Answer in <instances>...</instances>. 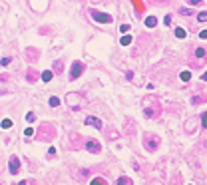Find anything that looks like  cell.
Returning a JSON list of instances; mask_svg holds the SVG:
<instances>
[{
  "label": "cell",
  "mask_w": 207,
  "mask_h": 185,
  "mask_svg": "<svg viewBox=\"0 0 207 185\" xmlns=\"http://www.w3.org/2000/svg\"><path fill=\"white\" fill-rule=\"evenodd\" d=\"M52 72H54V74H62V72H64V62H62V60H56L54 66H52Z\"/></svg>",
  "instance_id": "obj_12"
},
{
  "label": "cell",
  "mask_w": 207,
  "mask_h": 185,
  "mask_svg": "<svg viewBox=\"0 0 207 185\" xmlns=\"http://www.w3.org/2000/svg\"><path fill=\"white\" fill-rule=\"evenodd\" d=\"M34 120H36V114H34V112H30V114L26 116V122H34Z\"/></svg>",
  "instance_id": "obj_25"
},
{
  "label": "cell",
  "mask_w": 207,
  "mask_h": 185,
  "mask_svg": "<svg viewBox=\"0 0 207 185\" xmlns=\"http://www.w3.org/2000/svg\"><path fill=\"white\" fill-rule=\"evenodd\" d=\"M197 20H199V22H207V10H205V12H199V14H197Z\"/></svg>",
  "instance_id": "obj_21"
},
{
  "label": "cell",
  "mask_w": 207,
  "mask_h": 185,
  "mask_svg": "<svg viewBox=\"0 0 207 185\" xmlns=\"http://www.w3.org/2000/svg\"><path fill=\"white\" fill-rule=\"evenodd\" d=\"M199 38H201V40H207V30H201V32H199Z\"/></svg>",
  "instance_id": "obj_33"
},
{
  "label": "cell",
  "mask_w": 207,
  "mask_h": 185,
  "mask_svg": "<svg viewBox=\"0 0 207 185\" xmlns=\"http://www.w3.org/2000/svg\"><path fill=\"white\" fill-rule=\"evenodd\" d=\"M155 4H165V0H153Z\"/></svg>",
  "instance_id": "obj_35"
},
{
  "label": "cell",
  "mask_w": 207,
  "mask_h": 185,
  "mask_svg": "<svg viewBox=\"0 0 207 185\" xmlns=\"http://www.w3.org/2000/svg\"><path fill=\"white\" fill-rule=\"evenodd\" d=\"M141 104H143V116H145V118L155 120L157 116H161V104H159V100H157V98L147 96V98H143V100H141Z\"/></svg>",
  "instance_id": "obj_1"
},
{
  "label": "cell",
  "mask_w": 207,
  "mask_h": 185,
  "mask_svg": "<svg viewBox=\"0 0 207 185\" xmlns=\"http://www.w3.org/2000/svg\"><path fill=\"white\" fill-rule=\"evenodd\" d=\"M18 185H36V181H30V179H26V181H20Z\"/></svg>",
  "instance_id": "obj_32"
},
{
  "label": "cell",
  "mask_w": 207,
  "mask_h": 185,
  "mask_svg": "<svg viewBox=\"0 0 207 185\" xmlns=\"http://www.w3.org/2000/svg\"><path fill=\"white\" fill-rule=\"evenodd\" d=\"M8 171H10L12 175H16V173L20 171V159H18L16 155H12V157L8 159Z\"/></svg>",
  "instance_id": "obj_8"
},
{
  "label": "cell",
  "mask_w": 207,
  "mask_h": 185,
  "mask_svg": "<svg viewBox=\"0 0 207 185\" xmlns=\"http://www.w3.org/2000/svg\"><path fill=\"white\" fill-rule=\"evenodd\" d=\"M187 36V32L183 30V28H175V38H179V40H183Z\"/></svg>",
  "instance_id": "obj_17"
},
{
  "label": "cell",
  "mask_w": 207,
  "mask_h": 185,
  "mask_svg": "<svg viewBox=\"0 0 207 185\" xmlns=\"http://www.w3.org/2000/svg\"><path fill=\"white\" fill-rule=\"evenodd\" d=\"M118 185H131V179H129V177H124V175H122V177L118 179Z\"/></svg>",
  "instance_id": "obj_19"
},
{
  "label": "cell",
  "mask_w": 207,
  "mask_h": 185,
  "mask_svg": "<svg viewBox=\"0 0 207 185\" xmlns=\"http://www.w3.org/2000/svg\"><path fill=\"white\" fill-rule=\"evenodd\" d=\"M163 24H165V26H169V24H171V14H167L165 18H163Z\"/></svg>",
  "instance_id": "obj_30"
},
{
  "label": "cell",
  "mask_w": 207,
  "mask_h": 185,
  "mask_svg": "<svg viewBox=\"0 0 207 185\" xmlns=\"http://www.w3.org/2000/svg\"><path fill=\"white\" fill-rule=\"evenodd\" d=\"M26 80H28V82H30V84H34V82H36V80H38V72H36V70H34V68H30V70H28V72H26Z\"/></svg>",
  "instance_id": "obj_11"
},
{
  "label": "cell",
  "mask_w": 207,
  "mask_h": 185,
  "mask_svg": "<svg viewBox=\"0 0 207 185\" xmlns=\"http://www.w3.org/2000/svg\"><path fill=\"white\" fill-rule=\"evenodd\" d=\"M90 185H108V181H106L104 177H94V179L90 181Z\"/></svg>",
  "instance_id": "obj_16"
},
{
  "label": "cell",
  "mask_w": 207,
  "mask_h": 185,
  "mask_svg": "<svg viewBox=\"0 0 207 185\" xmlns=\"http://www.w3.org/2000/svg\"><path fill=\"white\" fill-rule=\"evenodd\" d=\"M52 76H54V72H52V70H46V72H42V74H40V78L44 80V82H50V80H52Z\"/></svg>",
  "instance_id": "obj_15"
},
{
  "label": "cell",
  "mask_w": 207,
  "mask_h": 185,
  "mask_svg": "<svg viewBox=\"0 0 207 185\" xmlns=\"http://www.w3.org/2000/svg\"><path fill=\"white\" fill-rule=\"evenodd\" d=\"M120 30H122L124 34H127V32L131 30V26H129V24H122V26H120Z\"/></svg>",
  "instance_id": "obj_23"
},
{
  "label": "cell",
  "mask_w": 207,
  "mask_h": 185,
  "mask_svg": "<svg viewBox=\"0 0 207 185\" xmlns=\"http://www.w3.org/2000/svg\"><path fill=\"white\" fill-rule=\"evenodd\" d=\"M203 0H189V6H201Z\"/></svg>",
  "instance_id": "obj_27"
},
{
  "label": "cell",
  "mask_w": 207,
  "mask_h": 185,
  "mask_svg": "<svg viewBox=\"0 0 207 185\" xmlns=\"http://www.w3.org/2000/svg\"><path fill=\"white\" fill-rule=\"evenodd\" d=\"M193 56L199 60V62H203V60H207V52L205 48H195V52H193Z\"/></svg>",
  "instance_id": "obj_10"
},
{
  "label": "cell",
  "mask_w": 207,
  "mask_h": 185,
  "mask_svg": "<svg viewBox=\"0 0 207 185\" xmlns=\"http://www.w3.org/2000/svg\"><path fill=\"white\" fill-rule=\"evenodd\" d=\"M84 147L90 151V153H100L102 151V145L96 141V139H86V143H84Z\"/></svg>",
  "instance_id": "obj_7"
},
{
  "label": "cell",
  "mask_w": 207,
  "mask_h": 185,
  "mask_svg": "<svg viewBox=\"0 0 207 185\" xmlns=\"http://www.w3.org/2000/svg\"><path fill=\"white\" fill-rule=\"evenodd\" d=\"M141 143H143V149H145L147 153H155L157 147H159V138H157L155 134H143Z\"/></svg>",
  "instance_id": "obj_2"
},
{
  "label": "cell",
  "mask_w": 207,
  "mask_h": 185,
  "mask_svg": "<svg viewBox=\"0 0 207 185\" xmlns=\"http://www.w3.org/2000/svg\"><path fill=\"white\" fill-rule=\"evenodd\" d=\"M38 136H40V139H52V136H54V128H52L50 124H42Z\"/></svg>",
  "instance_id": "obj_6"
},
{
  "label": "cell",
  "mask_w": 207,
  "mask_h": 185,
  "mask_svg": "<svg viewBox=\"0 0 207 185\" xmlns=\"http://www.w3.org/2000/svg\"><path fill=\"white\" fill-rule=\"evenodd\" d=\"M86 124H88V126H94V128H98V130H102V120L96 118V116H88V118H86Z\"/></svg>",
  "instance_id": "obj_9"
},
{
  "label": "cell",
  "mask_w": 207,
  "mask_h": 185,
  "mask_svg": "<svg viewBox=\"0 0 207 185\" xmlns=\"http://www.w3.org/2000/svg\"><path fill=\"white\" fill-rule=\"evenodd\" d=\"M189 78H191V74H189V70H185V72H181V80H183V82H187Z\"/></svg>",
  "instance_id": "obj_22"
},
{
  "label": "cell",
  "mask_w": 207,
  "mask_h": 185,
  "mask_svg": "<svg viewBox=\"0 0 207 185\" xmlns=\"http://www.w3.org/2000/svg\"><path fill=\"white\" fill-rule=\"evenodd\" d=\"M90 18H92V20H96L98 24H112V22H114L112 14L102 12V10H90Z\"/></svg>",
  "instance_id": "obj_3"
},
{
  "label": "cell",
  "mask_w": 207,
  "mask_h": 185,
  "mask_svg": "<svg viewBox=\"0 0 207 185\" xmlns=\"http://www.w3.org/2000/svg\"><path fill=\"white\" fill-rule=\"evenodd\" d=\"M48 104H50V108H58V106H60V98H56V96H52Z\"/></svg>",
  "instance_id": "obj_18"
},
{
  "label": "cell",
  "mask_w": 207,
  "mask_h": 185,
  "mask_svg": "<svg viewBox=\"0 0 207 185\" xmlns=\"http://www.w3.org/2000/svg\"><path fill=\"white\" fill-rule=\"evenodd\" d=\"M24 136H28V138H30V136H34V132H32V128H28V130H24Z\"/></svg>",
  "instance_id": "obj_34"
},
{
  "label": "cell",
  "mask_w": 207,
  "mask_h": 185,
  "mask_svg": "<svg viewBox=\"0 0 207 185\" xmlns=\"http://www.w3.org/2000/svg\"><path fill=\"white\" fill-rule=\"evenodd\" d=\"M125 80H133V72H131V70L125 72Z\"/></svg>",
  "instance_id": "obj_31"
},
{
  "label": "cell",
  "mask_w": 207,
  "mask_h": 185,
  "mask_svg": "<svg viewBox=\"0 0 207 185\" xmlns=\"http://www.w3.org/2000/svg\"><path fill=\"white\" fill-rule=\"evenodd\" d=\"M12 126V120H2V128L6 130V128H10Z\"/></svg>",
  "instance_id": "obj_26"
},
{
  "label": "cell",
  "mask_w": 207,
  "mask_h": 185,
  "mask_svg": "<svg viewBox=\"0 0 207 185\" xmlns=\"http://www.w3.org/2000/svg\"><path fill=\"white\" fill-rule=\"evenodd\" d=\"M145 26H147V28H155V26H157V18H155V16H147V18H145Z\"/></svg>",
  "instance_id": "obj_13"
},
{
  "label": "cell",
  "mask_w": 207,
  "mask_h": 185,
  "mask_svg": "<svg viewBox=\"0 0 207 185\" xmlns=\"http://www.w3.org/2000/svg\"><path fill=\"white\" fill-rule=\"evenodd\" d=\"M84 70H86V64H84V62H78V60H76V62L72 64V68H70V76H68V78H70V82L78 80V78H80V76L84 74Z\"/></svg>",
  "instance_id": "obj_4"
},
{
  "label": "cell",
  "mask_w": 207,
  "mask_h": 185,
  "mask_svg": "<svg viewBox=\"0 0 207 185\" xmlns=\"http://www.w3.org/2000/svg\"><path fill=\"white\" fill-rule=\"evenodd\" d=\"M66 102H68V106H70L72 110H80V108H82V106H80V104H82V98H80L78 94H68V96H66Z\"/></svg>",
  "instance_id": "obj_5"
},
{
  "label": "cell",
  "mask_w": 207,
  "mask_h": 185,
  "mask_svg": "<svg viewBox=\"0 0 207 185\" xmlns=\"http://www.w3.org/2000/svg\"><path fill=\"white\" fill-rule=\"evenodd\" d=\"M10 62H12V58H8V56H6V58H2V60H0V64H2V66H8V64H10Z\"/></svg>",
  "instance_id": "obj_24"
},
{
  "label": "cell",
  "mask_w": 207,
  "mask_h": 185,
  "mask_svg": "<svg viewBox=\"0 0 207 185\" xmlns=\"http://www.w3.org/2000/svg\"><path fill=\"white\" fill-rule=\"evenodd\" d=\"M129 42H131V36H124V38H122V44H124V46H127Z\"/></svg>",
  "instance_id": "obj_29"
},
{
  "label": "cell",
  "mask_w": 207,
  "mask_h": 185,
  "mask_svg": "<svg viewBox=\"0 0 207 185\" xmlns=\"http://www.w3.org/2000/svg\"><path fill=\"white\" fill-rule=\"evenodd\" d=\"M201 80H203V82H207V72L203 74V76H201Z\"/></svg>",
  "instance_id": "obj_36"
},
{
  "label": "cell",
  "mask_w": 207,
  "mask_h": 185,
  "mask_svg": "<svg viewBox=\"0 0 207 185\" xmlns=\"http://www.w3.org/2000/svg\"><path fill=\"white\" fill-rule=\"evenodd\" d=\"M205 96H193V98H191V104H193V106H197V104H205Z\"/></svg>",
  "instance_id": "obj_14"
},
{
  "label": "cell",
  "mask_w": 207,
  "mask_h": 185,
  "mask_svg": "<svg viewBox=\"0 0 207 185\" xmlns=\"http://www.w3.org/2000/svg\"><path fill=\"white\" fill-rule=\"evenodd\" d=\"M179 14H183V16H191V14H193V10H189V8H185V6H183V8H179Z\"/></svg>",
  "instance_id": "obj_20"
},
{
  "label": "cell",
  "mask_w": 207,
  "mask_h": 185,
  "mask_svg": "<svg viewBox=\"0 0 207 185\" xmlns=\"http://www.w3.org/2000/svg\"><path fill=\"white\" fill-rule=\"evenodd\" d=\"M201 126L207 128V112H205V114H201Z\"/></svg>",
  "instance_id": "obj_28"
}]
</instances>
